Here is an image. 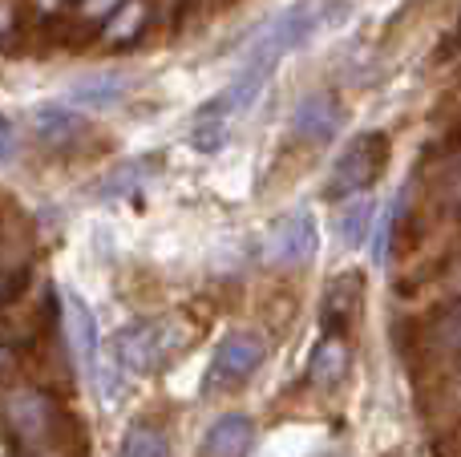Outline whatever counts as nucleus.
I'll use <instances>...</instances> for the list:
<instances>
[{
	"label": "nucleus",
	"instance_id": "obj_19",
	"mask_svg": "<svg viewBox=\"0 0 461 457\" xmlns=\"http://www.w3.org/2000/svg\"><path fill=\"white\" fill-rule=\"evenodd\" d=\"M13 154V126H8V118H0V158H8Z\"/></svg>",
	"mask_w": 461,
	"mask_h": 457
},
{
	"label": "nucleus",
	"instance_id": "obj_17",
	"mask_svg": "<svg viewBox=\"0 0 461 457\" xmlns=\"http://www.w3.org/2000/svg\"><path fill=\"white\" fill-rule=\"evenodd\" d=\"M389 235H393V207L381 211V219H376V235H373V264H384V255H389Z\"/></svg>",
	"mask_w": 461,
	"mask_h": 457
},
{
	"label": "nucleus",
	"instance_id": "obj_15",
	"mask_svg": "<svg viewBox=\"0 0 461 457\" xmlns=\"http://www.w3.org/2000/svg\"><path fill=\"white\" fill-rule=\"evenodd\" d=\"M118 457H167V437L154 426H134L126 437H122Z\"/></svg>",
	"mask_w": 461,
	"mask_h": 457
},
{
	"label": "nucleus",
	"instance_id": "obj_12",
	"mask_svg": "<svg viewBox=\"0 0 461 457\" xmlns=\"http://www.w3.org/2000/svg\"><path fill=\"white\" fill-rule=\"evenodd\" d=\"M357 308H360V275H344V280H336L332 283V291H328V300H324V320L332 324H348L352 316H357Z\"/></svg>",
	"mask_w": 461,
	"mask_h": 457
},
{
	"label": "nucleus",
	"instance_id": "obj_16",
	"mask_svg": "<svg viewBox=\"0 0 461 457\" xmlns=\"http://www.w3.org/2000/svg\"><path fill=\"white\" fill-rule=\"evenodd\" d=\"M73 130H77V118H73L69 110H61V105L37 110V134L49 138V142H61V138H69Z\"/></svg>",
	"mask_w": 461,
	"mask_h": 457
},
{
	"label": "nucleus",
	"instance_id": "obj_11",
	"mask_svg": "<svg viewBox=\"0 0 461 457\" xmlns=\"http://www.w3.org/2000/svg\"><path fill=\"white\" fill-rule=\"evenodd\" d=\"M69 320H73V345H77V361L89 381H97V320L81 300H69Z\"/></svg>",
	"mask_w": 461,
	"mask_h": 457
},
{
	"label": "nucleus",
	"instance_id": "obj_7",
	"mask_svg": "<svg viewBox=\"0 0 461 457\" xmlns=\"http://www.w3.org/2000/svg\"><path fill=\"white\" fill-rule=\"evenodd\" d=\"M316 255V219L308 211H295L292 219L279 223V231L271 235V259L284 267L292 264H308Z\"/></svg>",
	"mask_w": 461,
	"mask_h": 457
},
{
	"label": "nucleus",
	"instance_id": "obj_1",
	"mask_svg": "<svg viewBox=\"0 0 461 457\" xmlns=\"http://www.w3.org/2000/svg\"><path fill=\"white\" fill-rule=\"evenodd\" d=\"M5 421L29 453L49 450L53 426H57V405L45 393H37V389H13L5 397Z\"/></svg>",
	"mask_w": 461,
	"mask_h": 457
},
{
	"label": "nucleus",
	"instance_id": "obj_4",
	"mask_svg": "<svg viewBox=\"0 0 461 457\" xmlns=\"http://www.w3.org/2000/svg\"><path fill=\"white\" fill-rule=\"evenodd\" d=\"M263 340L255 332H230V336L219 340L215 356H211V369H207V385L211 389H230V385H243L255 369L263 364Z\"/></svg>",
	"mask_w": 461,
	"mask_h": 457
},
{
	"label": "nucleus",
	"instance_id": "obj_6",
	"mask_svg": "<svg viewBox=\"0 0 461 457\" xmlns=\"http://www.w3.org/2000/svg\"><path fill=\"white\" fill-rule=\"evenodd\" d=\"M267 73H271V69H263V65H247V69L239 73L235 81H230L223 94L211 97V102L203 105L199 121H219V126H227L230 113L251 110V102L259 97V89H263V81H267Z\"/></svg>",
	"mask_w": 461,
	"mask_h": 457
},
{
	"label": "nucleus",
	"instance_id": "obj_8",
	"mask_svg": "<svg viewBox=\"0 0 461 457\" xmlns=\"http://www.w3.org/2000/svg\"><path fill=\"white\" fill-rule=\"evenodd\" d=\"M255 442V426L243 417V413H227L203 437V453L207 457H247Z\"/></svg>",
	"mask_w": 461,
	"mask_h": 457
},
{
	"label": "nucleus",
	"instance_id": "obj_10",
	"mask_svg": "<svg viewBox=\"0 0 461 457\" xmlns=\"http://www.w3.org/2000/svg\"><path fill=\"white\" fill-rule=\"evenodd\" d=\"M344 372H348V345H344V336H324L316 345V353L308 356L312 385L332 389V385H340L344 381Z\"/></svg>",
	"mask_w": 461,
	"mask_h": 457
},
{
	"label": "nucleus",
	"instance_id": "obj_2",
	"mask_svg": "<svg viewBox=\"0 0 461 457\" xmlns=\"http://www.w3.org/2000/svg\"><path fill=\"white\" fill-rule=\"evenodd\" d=\"M113 353H118L122 369L130 372H154L167 364V356L175 353V328L158 320H138L126 324L113 340Z\"/></svg>",
	"mask_w": 461,
	"mask_h": 457
},
{
	"label": "nucleus",
	"instance_id": "obj_14",
	"mask_svg": "<svg viewBox=\"0 0 461 457\" xmlns=\"http://www.w3.org/2000/svg\"><path fill=\"white\" fill-rule=\"evenodd\" d=\"M373 215H376V207L368 199H357L352 207H344V215H340V239H344V247H360V243H365L368 227H373Z\"/></svg>",
	"mask_w": 461,
	"mask_h": 457
},
{
	"label": "nucleus",
	"instance_id": "obj_13",
	"mask_svg": "<svg viewBox=\"0 0 461 457\" xmlns=\"http://www.w3.org/2000/svg\"><path fill=\"white\" fill-rule=\"evenodd\" d=\"M69 97L86 110H105V105L122 102L126 97V81L122 77H94V81H81V85L69 89Z\"/></svg>",
	"mask_w": 461,
	"mask_h": 457
},
{
	"label": "nucleus",
	"instance_id": "obj_9",
	"mask_svg": "<svg viewBox=\"0 0 461 457\" xmlns=\"http://www.w3.org/2000/svg\"><path fill=\"white\" fill-rule=\"evenodd\" d=\"M295 130L312 142H332L336 130H340V105L332 94H312L300 102L295 110Z\"/></svg>",
	"mask_w": 461,
	"mask_h": 457
},
{
	"label": "nucleus",
	"instance_id": "obj_5",
	"mask_svg": "<svg viewBox=\"0 0 461 457\" xmlns=\"http://www.w3.org/2000/svg\"><path fill=\"white\" fill-rule=\"evenodd\" d=\"M308 29H312V8H308V4L287 8V13L279 16V21L271 24V29L263 32L259 40H255V49H251V65H263V69H271V65H276L279 57L292 53V49L300 45L303 37H308Z\"/></svg>",
	"mask_w": 461,
	"mask_h": 457
},
{
	"label": "nucleus",
	"instance_id": "obj_3",
	"mask_svg": "<svg viewBox=\"0 0 461 457\" xmlns=\"http://www.w3.org/2000/svg\"><path fill=\"white\" fill-rule=\"evenodd\" d=\"M381 166H384V134H360L357 142H348V150L336 158L328 194L344 199V194L365 191V186H373V178L381 175Z\"/></svg>",
	"mask_w": 461,
	"mask_h": 457
},
{
	"label": "nucleus",
	"instance_id": "obj_18",
	"mask_svg": "<svg viewBox=\"0 0 461 457\" xmlns=\"http://www.w3.org/2000/svg\"><path fill=\"white\" fill-rule=\"evenodd\" d=\"M138 170H142V166H126V170H118V178H110L102 194H126V191H130V183L138 178Z\"/></svg>",
	"mask_w": 461,
	"mask_h": 457
}]
</instances>
